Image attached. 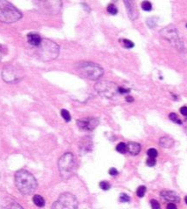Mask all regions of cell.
Here are the masks:
<instances>
[{"instance_id":"cell-12","label":"cell","mask_w":187,"mask_h":209,"mask_svg":"<svg viewBox=\"0 0 187 209\" xmlns=\"http://www.w3.org/2000/svg\"><path fill=\"white\" fill-rule=\"evenodd\" d=\"M161 196H162L163 199L170 201V202H179L180 201V197L176 192L162 191L161 192Z\"/></svg>"},{"instance_id":"cell-13","label":"cell","mask_w":187,"mask_h":209,"mask_svg":"<svg viewBox=\"0 0 187 209\" xmlns=\"http://www.w3.org/2000/svg\"><path fill=\"white\" fill-rule=\"evenodd\" d=\"M2 208L3 209H23V207L18 204L16 200L11 198H6L3 201L2 205Z\"/></svg>"},{"instance_id":"cell-9","label":"cell","mask_w":187,"mask_h":209,"mask_svg":"<svg viewBox=\"0 0 187 209\" xmlns=\"http://www.w3.org/2000/svg\"><path fill=\"white\" fill-rule=\"evenodd\" d=\"M2 79L8 84H15L22 79L18 71L12 66H8L2 71Z\"/></svg>"},{"instance_id":"cell-23","label":"cell","mask_w":187,"mask_h":209,"mask_svg":"<svg viewBox=\"0 0 187 209\" xmlns=\"http://www.w3.org/2000/svg\"><path fill=\"white\" fill-rule=\"evenodd\" d=\"M142 8H143V11H150L152 10V5L151 2L149 1H144L142 3Z\"/></svg>"},{"instance_id":"cell-20","label":"cell","mask_w":187,"mask_h":209,"mask_svg":"<svg viewBox=\"0 0 187 209\" xmlns=\"http://www.w3.org/2000/svg\"><path fill=\"white\" fill-rule=\"evenodd\" d=\"M116 151L119 152L120 153H125L127 152V145L123 142L119 143L117 146H116Z\"/></svg>"},{"instance_id":"cell-35","label":"cell","mask_w":187,"mask_h":209,"mask_svg":"<svg viewBox=\"0 0 187 209\" xmlns=\"http://www.w3.org/2000/svg\"><path fill=\"white\" fill-rule=\"evenodd\" d=\"M167 209H177V206L174 203H169L167 205Z\"/></svg>"},{"instance_id":"cell-6","label":"cell","mask_w":187,"mask_h":209,"mask_svg":"<svg viewBox=\"0 0 187 209\" xmlns=\"http://www.w3.org/2000/svg\"><path fill=\"white\" fill-rule=\"evenodd\" d=\"M94 89L101 96L109 99H115L118 97L119 86L109 81H101L94 85Z\"/></svg>"},{"instance_id":"cell-21","label":"cell","mask_w":187,"mask_h":209,"mask_svg":"<svg viewBox=\"0 0 187 209\" xmlns=\"http://www.w3.org/2000/svg\"><path fill=\"white\" fill-rule=\"evenodd\" d=\"M107 11L108 12L109 14H111V15H116L118 12V10H117L116 6L114 4H110V5H108Z\"/></svg>"},{"instance_id":"cell-8","label":"cell","mask_w":187,"mask_h":209,"mask_svg":"<svg viewBox=\"0 0 187 209\" xmlns=\"http://www.w3.org/2000/svg\"><path fill=\"white\" fill-rule=\"evenodd\" d=\"M161 35L163 36L165 39L168 40L175 48H177L178 50L183 49L182 42H181V40L179 39L178 31H177L176 28L173 25H169V26L165 27L161 31Z\"/></svg>"},{"instance_id":"cell-33","label":"cell","mask_w":187,"mask_h":209,"mask_svg":"<svg viewBox=\"0 0 187 209\" xmlns=\"http://www.w3.org/2000/svg\"><path fill=\"white\" fill-rule=\"evenodd\" d=\"M180 112L181 114L185 117H187V107H182L180 108Z\"/></svg>"},{"instance_id":"cell-38","label":"cell","mask_w":187,"mask_h":209,"mask_svg":"<svg viewBox=\"0 0 187 209\" xmlns=\"http://www.w3.org/2000/svg\"><path fill=\"white\" fill-rule=\"evenodd\" d=\"M185 130H186V132H187V121H186V126H185Z\"/></svg>"},{"instance_id":"cell-7","label":"cell","mask_w":187,"mask_h":209,"mask_svg":"<svg viewBox=\"0 0 187 209\" xmlns=\"http://www.w3.org/2000/svg\"><path fill=\"white\" fill-rule=\"evenodd\" d=\"M52 209H78V201L74 194L64 193L53 204Z\"/></svg>"},{"instance_id":"cell-10","label":"cell","mask_w":187,"mask_h":209,"mask_svg":"<svg viewBox=\"0 0 187 209\" xmlns=\"http://www.w3.org/2000/svg\"><path fill=\"white\" fill-rule=\"evenodd\" d=\"M54 2H53V1L38 2V3H36V4L39 5V7H40L41 9L46 10V13H51V14L58 13L59 11H60V8H61V2L57 1V2L55 3V5H53Z\"/></svg>"},{"instance_id":"cell-34","label":"cell","mask_w":187,"mask_h":209,"mask_svg":"<svg viewBox=\"0 0 187 209\" xmlns=\"http://www.w3.org/2000/svg\"><path fill=\"white\" fill-rule=\"evenodd\" d=\"M118 91H119V93L120 94H124V93H129V91H130V90L125 89V88H122V87H119Z\"/></svg>"},{"instance_id":"cell-37","label":"cell","mask_w":187,"mask_h":209,"mask_svg":"<svg viewBox=\"0 0 187 209\" xmlns=\"http://www.w3.org/2000/svg\"><path fill=\"white\" fill-rule=\"evenodd\" d=\"M185 203L187 204V196H185Z\"/></svg>"},{"instance_id":"cell-27","label":"cell","mask_w":187,"mask_h":209,"mask_svg":"<svg viewBox=\"0 0 187 209\" xmlns=\"http://www.w3.org/2000/svg\"><path fill=\"white\" fill-rule=\"evenodd\" d=\"M148 156L150 157V158H152V159H155L156 156H157V151H156L155 148H151V149H149L147 152Z\"/></svg>"},{"instance_id":"cell-24","label":"cell","mask_w":187,"mask_h":209,"mask_svg":"<svg viewBox=\"0 0 187 209\" xmlns=\"http://www.w3.org/2000/svg\"><path fill=\"white\" fill-rule=\"evenodd\" d=\"M145 193H146V187H144V186H140L137 188V195L138 197H140V198H142V197L144 196Z\"/></svg>"},{"instance_id":"cell-18","label":"cell","mask_w":187,"mask_h":209,"mask_svg":"<svg viewBox=\"0 0 187 209\" xmlns=\"http://www.w3.org/2000/svg\"><path fill=\"white\" fill-rule=\"evenodd\" d=\"M32 200H33V203L39 207H43L45 206V199L42 197V196L39 195V194H35L32 198Z\"/></svg>"},{"instance_id":"cell-16","label":"cell","mask_w":187,"mask_h":209,"mask_svg":"<svg viewBox=\"0 0 187 209\" xmlns=\"http://www.w3.org/2000/svg\"><path fill=\"white\" fill-rule=\"evenodd\" d=\"M127 152L131 155H137L141 152V145L137 142H129L127 145Z\"/></svg>"},{"instance_id":"cell-15","label":"cell","mask_w":187,"mask_h":209,"mask_svg":"<svg viewBox=\"0 0 187 209\" xmlns=\"http://www.w3.org/2000/svg\"><path fill=\"white\" fill-rule=\"evenodd\" d=\"M27 41L32 46H39L42 41V39L38 33H29L27 35Z\"/></svg>"},{"instance_id":"cell-36","label":"cell","mask_w":187,"mask_h":209,"mask_svg":"<svg viewBox=\"0 0 187 209\" xmlns=\"http://www.w3.org/2000/svg\"><path fill=\"white\" fill-rule=\"evenodd\" d=\"M126 101H128V102H132L134 101V98L132 97H130V96H128V97H126Z\"/></svg>"},{"instance_id":"cell-2","label":"cell","mask_w":187,"mask_h":209,"mask_svg":"<svg viewBox=\"0 0 187 209\" xmlns=\"http://www.w3.org/2000/svg\"><path fill=\"white\" fill-rule=\"evenodd\" d=\"M59 52H60L59 45L56 43H54V41L46 39H42L40 45L37 46L36 49L37 57L44 62H48L55 59L58 57Z\"/></svg>"},{"instance_id":"cell-5","label":"cell","mask_w":187,"mask_h":209,"mask_svg":"<svg viewBox=\"0 0 187 209\" xmlns=\"http://www.w3.org/2000/svg\"><path fill=\"white\" fill-rule=\"evenodd\" d=\"M59 171L64 179L71 178L75 172V160L72 152L64 153L59 160Z\"/></svg>"},{"instance_id":"cell-29","label":"cell","mask_w":187,"mask_h":209,"mask_svg":"<svg viewBox=\"0 0 187 209\" xmlns=\"http://www.w3.org/2000/svg\"><path fill=\"white\" fill-rule=\"evenodd\" d=\"M119 200H120L121 202H129V200H130V198H129V196L127 195V194H125V193H122V194L120 195Z\"/></svg>"},{"instance_id":"cell-39","label":"cell","mask_w":187,"mask_h":209,"mask_svg":"<svg viewBox=\"0 0 187 209\" xmlns=\"http://www.w3.org/2000/svg\"><path fill=\"white\" fill-rule=\"evenodd\" d=\"M186 27H187V25H186Z\"/></svg>"},{"instance_id":"cell-11","label":"cell","mask_w":187,"mask_h":209,"mask_svg":"<svg viewBox=\"0 0 187 209\" xmlns=\"http://www.w3.org/2000/svg\"><path fill=\"white\" fill-rule=\"evenodd\" d=\"M99 124V120L95 118H87L82 120H77V125L80 129L91 131L94 130Z\"/></svg>"},{"instance_id":"cell-22","label":"cell","mask_w":187,"mask_h":209,"mask_svg":"<svg viewBox=\"0 0 187 209\" xmlns=\"http://www.w3.org/2000/svg\"><path fill=\"white\" fill-rule=\"evenodd\" d=\"M60 113H61V116H62L63 119L66 120L67 122L71 120V115H70L69 111H67V110H66V109H62L61 111H60Z\"/></svg>"},{"instance_id":"cell-4","label":"cell","mask_w":187,"mask_h":209,"mask_svg":"<svg viewBox=\"0 0 187 209\" xmlns=\"http://www.w3.org/2000/svg\"><path fill=\"white\" fill-rule=\"evenodd\" d=\"M22 18V13L8 1L0 0V21L5 24L17 22Z\"/></svg>"},{"instance_id":"cell-14","label":"cell","mask_w":187,"mask_h":209,"mask_svg":"<svg viewBox=\"0 0 187 209\" xmlns=\"http://www.w3.org/2000/svg\"><path fill=\"white\" fill-rule=\"evenodd\" d=\"M124 4L126 5V8H127V11H128L129 17L132 20H135L138 17V12L137 9H136V7H135L134 3L131 2V1H124Z\"/></svg>"},{"instance_id":"cell-3","label":"cell","mask_w":187,"mask_h":209,"mask_svg":"<svg viewBox=\"0 0 187 209\" xmlns=\"http://www.w3.org/2000/svg\"><path fill=\"white\" fill-rule=\"evenodd\" d=\"M75 69L79 75L89 80H98L103 75V68L92 62L78 63Z\"/></svg>"},{"instance_id":"cell-32","label":"cell","mask_w":187,"mask_h":209,"mask_svg":"<svg viewBox=\"0 0 187 209\" xmlns=\"http://www.w3.org/2000/svg\"><path fill=\"white\" fill-rule=\"evenodd\" d=\"M5 48L3 46V45H0V60L3 58V57H4V55H5Z\"/></svg>"},{"instance_id":"cell-1","label":"cell","mask_w":187,"mask_h":209,"mask_svg":"<svg viewBox=\"0 0 187 209\" xmlns=\"http://www.w3.org/2000/svg\"><path fill=\"white\" fill-rule=\"evenodd\" d=\"M15 185L21 193L29 195L37 189L38 182L30 172L21 169L15 174Z\"/></svg>"},{"instance_id":"cell-19","label":"cell","mask_w":187,"mask_h":209,"mask_svg":"<svg viewBox=\"0 0 187 209\" xmlns=\"http://www.w3.org/2000/svg\"><path fill=\"white\" fill-rule=\"evenodd\" d=\"M169 118H170V120H171L172 122H174V123H176V124H178V125H182V120L179 119V117H178L176 113H174V112H172V113H170Z\"/></svg>"},{"instance_id":"cell-26","label":"cell","mask_w":187,"mask_h":209,"mask_svg":"<svg viewBox=\"0 0 187 209\" xmlns=\"http://www.w3.org/2000/svg\"><path fill=\"white\" fill-rule=\"evenodd\" d=\"M122 42H123V45H124V47H126L127 49H131V48H133L135 45H134V43L132 41H130L129 39H123L122 40Z\"/></svg>"},{"instance_id":"cell-31","label":"cell","mask_w":187,"mask_h":209,"mask_svg":"<svg viewBox=\"0 0 187 209\" xmlns=\"http://www.w3.org/2000/svg\"><path fill=\"white\" fill-rule=\"evenodd\" d=\"M108 173H109V174H110V175H112V176H116V175L118 174V171H117L116 168L112 167V168H110V169H109Z\"/></svg>"},{"instance_id":"cell-28","label":"cell","mask_w":187,"mask_h":209,"mask_svg":"<svg viewBox=\"0 0 187 209\" xmlns=\"http://www.w3.org/2000/svg\"><path fill=\"white\" fill-rule=\"evenodd\" d=\"M151 205L152 209H161L160 204L156 200H151Z\"/></svg>"},{"instance_id":"cell-17","label":"cell","mask_w":187,"mask_h":209,"mask_svg":"<svg viewBox=\"0 0 187 209\" xmlns=\"http://www.w3.org/2000/svg\"><path fill=\"white\" fill-rule=\"evenodd\" d=\"M159 144H160L161 147H165V148H170V147L173 146L174 139L170 136H165V137L160 139Z\"/></svg>"},{"instance_id":"cell-30","label":"cell","mask_w":187,"mask_h":209,"mask_svg":"<svg viewBox=\"0 0 187 209\" xmlns=\"http://www.w3.org/2000/svg\"><path fill=\"white\" fill-rule=\"evenodd\" d=\"M147 165L149 166H154L156 165V160L155 159H152V158H150L147 160Z\"/></svg>"},{"instance_id":"cell-25","label":"cell","mask_w":187,"mask_h":209,"mask_svg":"<svg viewBox=\"0 0 187 209\" xmlns=\"http://www.w3.org/2000/svg\"><path fill=\"white\" fill-rule=\"evenodd\" d=\"M100 187L103 189V190H104V191H108V190H109L110 189V187H111V186H110V184L108 182V181H101L100 182Z\"/></svg>"}]
</instances>
